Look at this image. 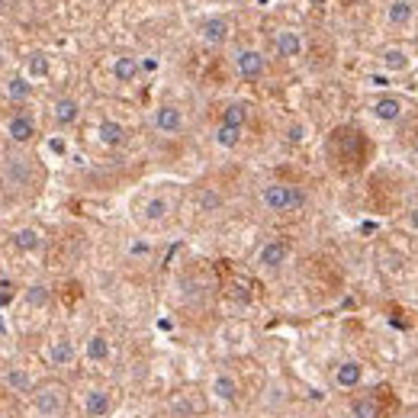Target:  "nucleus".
I'll return each instance as SVG.
<instances>
[{
    "instance_id": "obj_33",
    "label": "nucleus",
    "mask_w": 418,
    "mask_h": 418,
    "mask_svg": "<svg viewBox=\"0 0 418 418\" xmlns=\"http://www.w3.org/2000/svg\"><path fill=\"white\" fill-rule=\"evenodd\" d=\"M139 65H142V71H145V75L158 71V61H155V58H145V61H139Z\"/></svg>"
},
{
    "instance_id": "obj_5",
    "label": "nucleus",
    "mask_w": 418,
    "mask_h": 418,
    "mask_svg": "<svg viewBox=\"0 0 418 418\" xmlns=\"http://www.w3.org/2000/svg\"><path fill=\"white\" fill-rule=\"evenodd\" d=\"M7 135H10V142H13V145H29V142L36 139V120H32L29 113L17 110L7 120Z\"/></svg>"
},
{
    "instance_id": "obj_16",
    "label": "nucleus",
    "mask_w": 418,
    "mask_h": 418,
    "mask_svg": "<svg viewBox=\"0 0 418 418\" xmlns=\"http://www.w3.org/2000/svg\"><path fill=\"white\" fill-rule=\"evenodd\" d=\"M277 55L280 58H296L303 55V36H299L296 29H283V32H277Z\"/></svg>"
},
{
    "instance_id": "obj_8",
    "label": "nucleus",
    "mask_w": 418,
    "mask_h": 418,
    "mask_svg": "<svg viewBox=\"0 0 418 418\" xmlns=\"http://www.w3.org/2000/svg\"><path fill=\"white\" fill-rule=\"evenodd\" d=\"M113 412V396L100 386H93V390L84 392V415L87 418H106Z\"/></svg>"
},
{
    "instance_id": "obj_6",
    "label": "nucleus",
    "mask_w": 418,
    "mask_h": 418,
    "mask_svg": "<svg viewBox=\"0 0 418 418\" xmlns=\"http://www.w3.org/2000/svg\"><path fill=\"white\" fill-rule=\"evenodd\" d=\"M48 363L52 367H61V370H68V367H75L77 361V344L68 338V334H61V338H55V341H48V351H46Z\"/></svg>"
},
{
    "instance_id": "obj_23",
    "label": "nucleus",
    "mask_w": 418,
    "mask_h": 418,
    "mask_svg": "<svg viewBox=\"0 0 418 418\" xmlns=\"http://www.w3.org/2000/svg\"><path fill=\"white\" fill-rule=\"evenodd\" d=\"M380 61L390 75H399V71L409 68V52H406V48H386V52L380 55Z\"/></svg>"
},
{
    "instance_id": "obj_34",
    "label": "nucleus",
    "mask_w": 418,
    "mask_h": 418,
    "mask_svg": "<svg viewBox=\"0 0 418 418\" xmlns=\"http://www.w3.org/2000/svg\"><path fill=\"white\" fill-rule=\"evenodd\" d=\"M412 225L418 229V209H412Z\"/></svg>"
},
{
    "instance_id": "obj_27",
    "label": "nucleus",
    "mask_w": 418,
    "mask_h": 418,
    "mask_svg": "<svg viewBox=\"0 0 418 418\" xmlns=\"http://www.w3.org/2000/svg\"><path fill=\"white\" fill-rule=\"evenodd\" d=\"M26 77L32 81V77H48V58L42 55V52H32V55L26 58Z\"/></svg>"
},
{
    "instance_id": "obj_24",
    "label": "nucleus",
    "mask_w": 418,
    "mask_h": 418,
    "mask_svg": "<svg viewBox=\"0 0 418 418\" xmlns=\"http://www.w3.org/2000/svg\"><path fill=\"white\" fill-rule=\"evenodd\" d=\"M213 139H216L219 149H238V145H242V129H238V126H225V122H219Z\"/></svg>"
},
{
    "instance_id": "obj_18",
    "label": "nucleus",
    "mask_w": 418,
    "mask_h": 418,
    "mask_svg": "<svg viewBox=\"0 0 418 418\" xmlns=\"http://www.w3.org/2000/svg\"><path fill=\"white\" fill-rule=\"evenodd\" d=\"M412 17H415V3L412 0H390V7H386L390 26H409Z\"/></svg>"
},
{
    "instance_id": "obj_22",
    "label": "nucleus",
    "mask_w": 418,
    "mask_h": 418,
    "mask_svg": "<svg viewBox=\"0 0 418 418\" xmlns=\"http://www.w3.org/2000/svg\"><path fill=\"white\" fill-rule=\"evenodd\" d=\"M213 396L219 402H235V399H238V383H235V377L219 373V377L213 380Z\"/></svg>"
},
{
    "instance_id": "obj_15",
    "label": "nucleus",
    "mask_w": 418,
    "mask_h": 418,
    "mask_svg": "<svg viewBox=\"0 0 418 418\" xmlns=\"http://www.w3.org/2000/svg\"><path fill=\"white\" fill-rule=\"evenodd\" d=\"M370 113L377 116L380 122H396L406 113V106H402V100L399 97H380V100L370 106Z\"/></svg>"
},
{
    "instance_id": "obj_21",
    "label": "nucleus",
    "mask_w": 418,
    "mask_h": 418,
    "mask_svg": "<svg viewBox=\"0 0 418 418\" xmlns=\"http://www.w3.org/2000/svg\"><path fill=\"white\" fill-rule=\"evenodd\" d=\"M84 354H87V361L103 363L113 354L110 338H106V334H91V338H87V348H84Z\"/></svg>"
},
{
    "instance_id": "obj_19",
    "label": "nucleus",
    "mask_w": 418,
    "mask_h": 418,
    "mask_svg": "<svg viewBox=\"0 0 418 418\" xmlns=\"http://www.w3.org/2000/svg\"><path fill=\"white\" fill-rule=\"evenodd\" d=\"M139 75H142L139 58H132V55H120L116 61H113V77H116L120 84H132Z\"/></svg>"
},
{
    "instance_id": "obj_28",
    "label": "nucleus",
    "mask_w": 418,
    "mask_h": 418,
    "mask_svg": "<svg viewBox=\"0 0 418 418\" xmlns=\"http://www.w3.org/2000/svg\"><path fill=\"white\" fill-rule=\"evenodd\" d=\"M7 386H10V390H17V392H32V390H36L26 370H10L7 373Z\"/></svg>"
},
{
    "instance_id": "obj_25",
    "label": "nucleus",
    "mask_w": 418,
    "mask_h": 418,
    "mask_svg": "<svg viewBox=\"0 0 418 418\" xmlns=\"http://www.w3.org/2000/svg\"><path fill=\"white\" fill-rule=\"evenodd\" d=\"M351 418H383L380 402L373 399V396H361V399H354V406H351Z\"/></svg>"
},
{
    "instance_id": "obj_9",
    "label": "nucleus",
    "mask_w": 418,
    "mask_h": 418,
    "mask_svg": "<svg viewBox=\"0 0 418 418\" xmlns=\"http://www.w3.org/2000/svg\"><path fill=\"white\" fill-rule=\"evenodd\" d=\"M287 258H289V248H287V242H280V238H270V242L258 251V264L264 270H280L287 264Z\"/></svg>"
},
{
    "instance_id": "obj_2",
    "label": "nucleus",
    "mask_w": 418,
    "mask_h": 418,
    "mask_svg": "<svg viewBox=\"0 0 418 418\" xmlns=\"http://www.w3.org/2000/svg\"><path fill=\"white\" fill-rule=\"evenodd\" d=\"M260 203L270 213H296L306 206V190L296 184H267L260 190Z\"/></svg>"
},
{
    "instance_id": "obj_31",
    "label": "nucleus",
    "mask_w": 418,
    "mask_h": 418,
    "mask_svg": "<svg viewBox=\"0 0 418 418\" xmlns=\"http://www.w3.org/2000/svg\"><path fill=\"white\" fill-rule=\"evenodd\" d=\"M219 203H222V200H219L216 193H206V196H203V209H206V213H213V209H216Z\"/></svg>"
},
{
    "instance_id": "obj_7",
    "label": "nucleus",
    "mask_w": 418,
    "mask_h": 418,
    "mask_svg": "<svg viewBox=\"0 0 418 418\" xmlns=\"http://www.w3.org/2000/svg\"><path fill=\"white\" fill-rule=\"evenodd\" d=\"M155 129L161 135H177V132L184 129V110L174 106V103H161L158 110H155Z\"/></svg>"
},
{
    "instance_id": "obj_4",
    "label": "nucleus",
    "mask_w": 418,
    "mask_h": 418,
    "mask_svg": "<svg viewBox=\"0 0 418 418\" xmlns=\"http://www.w3.org/2000/svg\"><path fill=\"white\" fill-rule=\"evenodd\" d=\"M267 68V58L260 55L258 48H238L235 52V71L245 77V81H258Z\"/></svg>"
},
{
    "instance_id": "obj_17",
    "label": "nucleus",
    "mask_w": 418,
    "mask_h": 418,
    "mask_svg": "<svg viewBox=\"0 0 418 418\" xmlns=\"http://www.w3.org/2000/svg\"><path fill=\"white\" fill-rule=\"evenodd\" d=\"M97 135H100V142L103 145H110V149H120L122 142H126V126L122 122H116V120H103L100 126H97Z\"/></svg>"
},
{
    "instance_id": "obj_13",
    "label": "nucleus",
    "mask_w": 418,
    "mask_h": 418,
    "mask_svg": "<svg viewBox=\"0 0 418 418\" xmlns=\"http://www.w3.org/2000/svg\"><path fill=\"white\" fill-rule=\"evenodd\" d=\"M42 245H46V238H42V232H39V229H32V225H26V229H17V232H13V248L23 251V254H36V251H42Z\"/></svg>"
},
{
    "instance_id": "obj_32",
    "label": "nucleus",
    "mask_w": 418,
    "mask_h": 418,
    "mask_svg": "<svg viewBox=\"0 0 418 418\" xmlns=\"http://www.w3.org/2000/svg\"><path fill=\"white\" fill-rule=\"evenodd\" d=\"M289 142H303L306 139V129H303V126H289V135H287Z\"/></svg>"
},
{
    "instance_id": "obj_10",
    "label": "nucleus",
    "mask_w": 418,
    "mask_h": 418,
    "mask_svg": "<svg viewBox=\"0 0 418 418\" xmlns=\"http://www.w3.org/2000/svg\"><path fill=\"white\" fill-rule=\"evenodd\" d=\"M229 19L225 17H209L200 23V39L203 42H209V46H222L225 39H229Z\"/></svg>"
},
{
    "instance_id": "obj_35",
    "label": "nucleus",
    "mask_w": 418,
    "mask_h": 418,
    "mask_svg": "<svg viewBox=\"0 0 418 418\" xmlns=\"http://www.w3.org/2000/svg\"><path fill=\"white\" fill-rule=\"evenodd\" d=\"M3 3H7V0H0V7H3Z\"/></svg>"
},
{
    "instance_id": "obj_12",
    "label": "nucleus",
    "mask_w": 418,
    "mask_h": 418,
    "mask_svg": "<svg viewBox=\"0 0 418 418\" xmlns=\"http://www.w3.org/2000/svg\"><path fill=\"white\" fill-rule=\"evenodd\" d=\"M52 116H55V122L61 129H68V126H75L77 116H81V103H77L75 97H58L55 106H52Z\"/></svg>"
},
{
    "instance_id": "obj_30",
    "label": "nucleus",
    "mask_w": 418,
    "mask_h": 418,
    "mask_svg": "<svg viewBox=\"0 0 418 418\" xmlns=\"http://www.w3.org/2000/svg\"><path fill=\"white\" fill-rule=\"evenodd\" d=\"M129 254H132V258H149V254H151V242H132Z\"/></svg>"
},
{
    "instance_id": "obj_37",
    "label": "nucleus",
    "mask_w": 418,
    "mask_h": 418,
    "mask_svg": "<svg viewBox=\"0 0 418 418\" xmlns=\"http://www.w3.org/2000/svg\"><path fill=\"white\" fill-rule=\"evenodd\" d=\"M415 155H418V145H415Z\"/></svg>"
},
{
    "instance_id": "obj_1",
    "label": "nucleus",
    "mask_w": 418,
    "mask_h": 418,
    "mask_svg": "<svg viewBox=\"0 0 418 418\" xmlns=\"http://www.w3.org/2000/svg\"><path fill=\"white\" fill-rule=\"evenodd\" d=\"M68 386L58 380H46L32 390V415L36 418H65Z\"/></svg>"
},
{
    "instance_id": "obj_36",
    "label": "nucleus",
    "mask_w": 418,
    "mask_h": 418,
    "mask_svg": "<svg viewBox=\"0 0 418 418\" xmlns=\"http://www.w3.org/2000/svg\"><path fill=\"white\" fill-rule=\"evenodd\" d=\"M406 418H418V415H406Z\"/></svg>"
},
{
    "instance_id": "obj_26",
    "label": "nucleus",
    "mask_w": 418,
    "mask_h": 418,
    "mask_svg": "<svg viewBox=\"0 0 418 418\" xmlns=\"http://www.w3.org/2000/svg\"><path fill=\"white\" fill-rule=\"evenodd\" d=\"M248 106H245V103H229V106H225L222 110V122L225 126H238V129H245V122H248Z\"/></svg>"
},
{
    "instance_id": "obj_38",
    "label": "nucleus",
    "mask_w": 418,
    "mask_h": 418,
    "mask_svg": "<svg viewBox=\"0 0 418 418\" xmlns=\"http://www.w3.org/2000/svg\"><path fill=\"white\" fill-rule=\"evenodd\" d=\"M0 418H10V415H0Z\"/></svg>"
},
{
    "instance_id": "obj_20",
    "label": "nucleus",
    "mask_w": 418,
    "mask_h": 418,
    "mask_svg": "<svg viewBox=\"0 0 418 418\" xmlns=\"http://www.w3.org/2000/svg\"><path fill=\"white\" fill-rule=\"evenodd\" d=\"M3 93H7V100H13V103H26L29 97H32V84H29L26 75H17L3 84Z\"/></svg>"
},
{
    "instance_id": "obj_14",
    "label": "nucleus",
    "mask_w": 418,
    "mask_h": 418,
    "mask_svg": "<svg viewBox=\"0 0 418 418\" xmlns=\"http://www.w3.org/2000/svg\"><path fill=\"white\" fill-rule=\"evenodd\" d=\"M361 380H363V367L357 361H344L334 367V383L341 390H354V386H361Z\"/></svg>"
},
{
    "instance_id": "obj_29",
    "label": "nucleus",
    "mask_w": 418,
    "mask_h": 418,
    "mask_svg": "<svg viewBox=\"0 0 418 418\" xmlns=\"http://www.w3.org/2000/svg\"><path fill=\"white\" fill-rule=\"evenodd\" d=\"M26 303H29V306H46V303H48V289L42 287V283L29 287L26 289Z\"/></svg>"
},
{
    "instance_id": "obj_3",
    "label": "nucleus",
    "mask_w": 418,
    "mask_h": 418,
    "mask_svg": "<svg viewBox=\"0 0 418 418\" xmlns=\"http://www.w3.org/2000/svg\"><path fill=\"white\" fill-rule=\"evenodd\" d=\"M0 174H3V184H7L10 190H17V193L36 187V164H32V158H26V155H7L3 164H0Z\"/></svg>"
},
{
    "instance_id": "obj_11",
    "label": "nucleus",
    "mask_w": 418,
    "mask_h": 418,
    "mask_svg": "<svg viewBox=\"0 0 418 418\" xmlns=\"http://www.w3.org/2000/svg\"><path fill=\"white\" fill-rule=\"evenodd\" d=\"M171 213H174V203H171L167 196H149L139 209V216L145 219V222H164Z\"/></svg>"
}]
</instances>
